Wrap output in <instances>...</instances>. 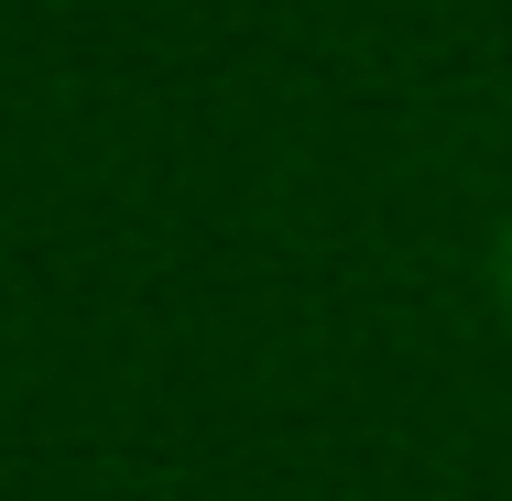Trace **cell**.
Segmentation results:
<instances>
[{
  "mask_svg": "<svg viewBox=\"0 0 512 501\" xmlns=\"http://www.w3.org/2000/svg\"><path fill=\"white\" fill-rule=\"evenodd\" d=\"M502 305H512V229H502Z\"/></svg>",
  "mask_w": 512,
  "mask_h": 501,
  "instance_id": "obj_1",
  "label": "cell"
}]
</instances>
